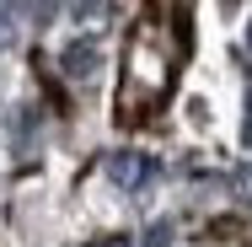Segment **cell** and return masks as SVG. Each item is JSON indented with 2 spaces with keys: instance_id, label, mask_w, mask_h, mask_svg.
Instances as JSON below:
<instances>
[{
  "instance_id": "6da1fadb",
  "label": "cell",
  "mask_w": 252,
  "mask_h": 247,
  "mask_svg": "<svg viewBox=\"0 0 252 247\" xmlns=\"http://www.w3.org/2000/svg\"><path fill=\"white\" fill-rule=\"evenodd\" d=\"M59 70H64V81H97L102 70V43H92V38H75V43H64V54H59Z\"/></svg>"
},
{
  "instance_id": "7a4b0ae2",
  "label": "cell",
  "mask_w": 252,
  "mask_h": 247,
  "mask_svg": "<svg viewBox=\"0 0 252 247\" xmlns=\"http://www.w3.org/2000/svg\"><path fill=\"white\" fill-rule=\"evenodd\" d=\"M102 172H107L118 188H145V183L156 177V167L140 156V150H113V156L102 161Z\"/></svg>"
},
{
  "instance_id": "3957f363",
  "label": "cell",
  "mask_w": 252,
  "mask_h": 247,
  "mask_svg": "<svg viewBox=\"0 0 252 247\" xmlns=\"http://www.w3.org/2000/svg\"><path fill=\"white\" fill-rule=\"evenodd\" d=\"M172 231H177V226L161 215V220H151V231H145V242H140V247H166V242H172Z\"/></svg>"
},
{
  "instance_id": "277c9868",
  "label": "cell",
  "mask_w": 252,
  "mask_h": 247,
  "mask_svg": "<svg viewBox=\"0 0 252 247\" xmlns=\"http://www.w3.org/2000/svg\"><path fill=\"white\" fill-rule=\"evenodd\" d=\"M86 247H140L134 237H97V242H86Z\"/></svg>"
},
{
  "instance_id": "5b68a950",
  "label": "cell",
  "mask_w": 252,
  "mask_h": 247,
  "mask_svg": "<svg viewBox=\"0 0 252 247\" xmlns=\"http://www.w3.org/2000/svg\"><path fill=\"white\" fill-rule=\"evenodd\" d=\"M242 188H247V199H252V161L242 167Z\"/></svg>"
},
{
  "instance_id": "8992f818",
  "label": "cell",
  "mask_w": 252,
  "mask_h": 247,
  "mask_svg": "<svg viewBox=\"0 0 252 247\" xmlns=\"http://www.w3.org/2000/svg\"><path fill=\"white\" fill-rule=\"evenodd\" d=\"M247 49H252V27H247Z\"/></svg>"
}]
</instances>
